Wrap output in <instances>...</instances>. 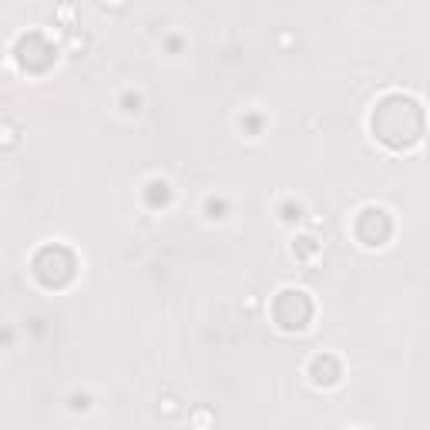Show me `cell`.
Returning <instances> with one entry per match:
<instances>
[{"mask_svg": "<svg viewBox=\"0 0 430 430\" xmlns=\"http://www.w3.org/2000/svg\"><path fill=\"white\" fill-rule=\"evenodd\" d=\"M71 44H74V47H81V51H84V47H88V37H84V34H81V37H78V34H71Z\"/></svg>", "mask_w": 430, "mask_h": 430, "instance_id": "obj_1", "label": "cell"}, {"mask_svg": "<svg viewBox=\"0 0 430 430\" xmlns=\"http://www.w3.org/2000/svg\"><path fill=\"white\" fill-rule=\"evenodd\" d=\"M161 403H165V413H175V410H178V407H175V403H178V400H171V396H165V400H161Z\"/></svg>", "mask_w": 430, "mask_h": 430, "instance_id": "obj_2", "label": "cell"}]
</instances>
